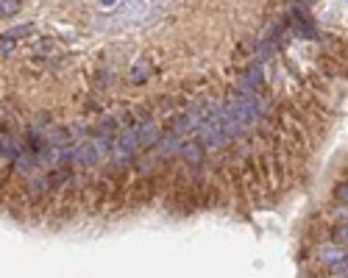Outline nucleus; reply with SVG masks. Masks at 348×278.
Listing matches in <instances>:
<instances>
[{"label":"nucleus","mask_w":348,"mask_h":278,"mask_svg":"<svg viewBox=\"0 0 348 278\" xmlns=\"http://www.w3.org/2000/svg\"><path fill=\"white\" fill-rule=\"evenodd\" d=\"M226 109L231 111V117L237 120V123L245 128V125H254L256 120L262 117V106H259V100L254 97V92H234V95L228 97Z\"/></svg>","instance_id":"f257e3e1"},{"label":"nucleus","mask_w":348,"mask_h":278,"mask_svg":"<svg viewBox=\"0 0 348 278\" xmlns=\"http://www.w3.org/2000/svg\"><path fill=\"white\" fill-rule=\"evenodd\" d=\"M137 134H134V128H123L117 137H114V142H112V150H114V159L117 161H128L131 156L137 153Z\"/></svg>","instance_id":"f03ea898"},{"label":"nucleus","mask_w":348,"mask_h":278,"mask_svg":"<svg viewBox=\"0 0 348 278\" xmlns=\"http://www.w3.org/2000/svg\"><path fill=\"white\" fill-rule=\"evenodd\" d=\"M178 156H181V159H184L187 164L195 170V173H198L201 164H204V147H201L195 139H187V142H181V145H178Z\"/></svg>","instance_id":"7ed1b4c3"},{"label":"nucleus","mask_w":348,"mask_h":278,"mask_svg":"<svg viewBox=\"0 0 348 278\" xmlns=\"http://www.w3.org/2000/svg\"><path fill=\"white\" fill-rule=\"evenodd\" d=\"M134 134H137V145H142V147H156V142H159V128H156L153 123L137 125Z\"/></svg>","instance_id":"20e7f679"},{"label":"nucleus","mask_w":348,"mask_h":278,"mask_svg":"<svg viewBox=\"0 0 348 278\" xmlns=\"http://www.w3.org/2000/svg\"><path fill=\"white\" fill-rule=\"evenodd\" d=\"M11 164L17 167V173H22V175H34V170H36V164H39V161H36L34 153L20 150V153L14 156V161H11Z\"/></svg>","instance_id":"39448f33"},{"label":"nucleus","mask_w":348,"mask_h":278,"mask_svg":"<svg viewBox=\"0 0 348 278\" xmlns=\"http://www.w3.org/2000/svg\"><path fill=\"white\" fill-rule=\"evenodd\" d=\"M148 72H150V62H148V59H139V62L134 64V70H131V81H134V83L148 81Z\"/></svg>","instance_id":"423d86ee"},{"label":"nucleus","mask_w":348,"mask_h":278,"mask_svg":"<svg viewBox=\"0 0 348 278\" xmlns=\"http://www.w3.org/2000/svg\"><path fill=\"white\" fill-rule=\"evenodd\" d=\"M50 187H48V181L45 178H31L28 181V195H31V201H36V198H42V195H48Z\"/></svg>","instance_id":"0eeeda50"},{"label":"nucleus","mask_w":348,"mask_h":278,"mask_svg":"<svg viewBox=\"0 0 348 278\" xmlns=\"http://www.w3.org/2000/svg\"><path fill=\"white\" fill-rule=\"evenodd\" d=\"M156 153H148V156H142V159H137V173L139 175H150L153 170H156Z\"/></svg>","instance_id":"6e6552de"},{"label":"nucleus","mask_w":348,"mask_h":278,"mask_svg":"<svg viewBox=\"0 0 348 278\" xmlns=\"http://www.w3.org/2000/svg\"><path fill=\"white\" fill-rule=\"evenodd\" d=\"M31 53H36V56H53V53H56V42H53V39H36L34 45H31Z\"/></svg>","instance_id":"1a4fd4ad"},{"label":"nucleus","mask_w":348,"mask_h":278,"mask_svg":"<svg viewBox=\"0 0 348 278\" xmlns=\"http://www.w3.org/2000/svg\"><path fill=\"white\" fill-rule=\"evenodd\" d=\"M14 48H17V42H14V39H11V36H6V34L0 36V53H3V56H8V53H14Z\"/></svg>","instance_id":"9d476101"},{"label":"nucleus","mask_w":348,"mask_h":278,"mask_svg":"<svg viewBox=\"0 0 348 278\" xmlns=\"http://www.w3.org/2000/svg\"><path fill=\"white\" fill-rule=\"evenodd\" d=\"M31 34H34V25H31V22H28V25H17V28H11V31H8L6 36H11V39H17V36H31Z\"/></svg>","instance_id":"9b49d317"},{"label":"nucleus","mask_w":348,"mask_h":278,"mask_svg":"<svg viewBox=\"0 0 348 278\" xmlns=\"http://www.w3.org/2000/svg\"><path fill=\"white\" fill-rule=\"evenodd\" d=\"M20 11V3L17 0H8V3H0V17H11V14Z\"/></svg>","instance_id":"f8f14e48"},{"label":"nucleus","mask_w":348,"mask_h":278,"mask_svg":"<svg viewBox=\"0 0 348 278\" xmlns=\"http://www.w3.org/2000/svg\"><path fill=\"white\" fill-rule=\"evenodd\" d=\"M332 273H334V276H346V256L337 259V262L332 264Z\"/></svg>","instance_id":"ddd939ff"},{"label":"nucleus","mask_w":348,"mask_h":278,"mask_svg":"<svg viewBox=\"0 0 348 278\" xmlns=\"http://www.w3.org/2000/svg\"><path fill=\"white\" fill-rule=\"evenodd\" d=\"M334 242H337V245H346V225H343V228H337V234H334Z\"/></svg>","instance_id":"4468645a"}]
</instances>
